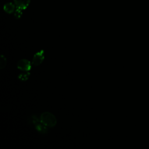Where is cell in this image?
Returning a JSON list of instances; mask_svg holds the SVG:
<instances>
[{
  "instance_id": "3957f363",
  "label": "cell",
  "mask_w": 149,
  "mask_h": 149,
  "mask_svg": "<svg viewBox=\"0 0 149 149\" xmlns=\"http://www.w3.org/2000/svg\"><path fill=\"white\" fill-rule=\"evenodd\" d=\"M17 67L20 70L23 72H28L31 68L30 62L26 59H22L19 60L17 63Z\"/></svg>"
},
{
  "instance_id": "6da1fadb",
  "label": "cell",
  "mask_w": 149,
  "mask_h": 149,
  "mask_svg": "<svg viewBox=\"0 0 149 149\" xmlns=\"http://www.w3.org/2000/svg\"><path fill=\"white\" fill-rule=\"evenodd\" d=\"M41 122L48 127H54L57 122L56 117L49 112H44L40 116Z\"/></svg>"
},
{
  "instance_id": "52a82bcc",
  "label": "cell",
  "mask_w": 149,
  "mask_h": 149,
  "mask_svg": "<svg viewBox=\"0 0 149 149\" xmlns=\"http://www.w3.org/2000/svg\"><path fill=\"white\" fill-rule=\"evenodd\" d=\"M29 76H30V73L28 72H26L25 73H20L18 76V78L21 81H26L27 80H28Z\"/></svg>"
},
{
  "instance_id": "9c48e42d",
  "label": "cell",
  "mask_w": 149,
  "mask_h": 149,
  "mask_svg": "<svg viewBox=\"0 0 149 149\" xmlns=\"http://www.w3.org/2000/svg\"><path fill=\"white\" fill-rule=\"evenodd\" d=\"M22 15V9L17 8L16 10L14 12V16L16 19H19Z\"/></svg>"
},
{
  "instance_id": "7a4b0ae2",
  "label": "cell",
  "mask_w": 149,
  "mask_h": 149,
  "mask_svg": "<svg viewBox=\"0 0 149 149\" xmlns=\"http://www.w3.org/2000/svg\"><path fill=\"white\" fill-rule=\"evenodd\" d=\"M29 122L34 125V128L41 134H46L48 132V127L45 126L37 116L33 115L29 118Z\"/></svg>"
},
{
  "instance_id": "8992f818",
  "label": "cell",
  "mask_w": 149,
  "mask_h": 149,
  "mask_svg": "<svg viewBox=\"0 0 149 149\" xmlns=\"http://www.w3.org/2000/svg\"><path fill=\"white\" fill-rule=\"evenodd\" d=\"M15 5L12 2H9L5 3L3 6V10L8 13H12L15 12Z\"/></svg>"
},
{
  "instance_id": "277c9868",
  "label": "cell",
  "mask_w": 149,
  "mask_h": 149,
  "mask_svg": "<svg viewBox=\"0 0 149 149\" xmlns=\"http://www.w3.org/2000/svg\"><path fill=\"white\" fill-rule=\"evenodd\" d=\"M44 59V52L43 50H41L36 52L32 59V64L34 66H38L43 62Z\"/></svg>"
},
{
  "instance_id": "ba28073f",
  "label": "cell",
  "mask_w": 149,
  "mask_h": 149,
  "mask_svg": "<svg viewBox=\"0 0 149 149\" xmlns=\"http://www.w3.org/2000/svg\"><path fill=\"white\" fill-rule=\"evenodd\" d=\"M6 65V59L4 55H1V61H0V68L2 69L5 67Z\"/></svg>"
},
{
  "instance_id": "5b68a950",
  "label": "cell",
  "mask_w": 149,
  "mask_h": 149,
  "mask_svg": "<svg viewBox=\"0 0 149 149\" xmlns=\"http://www.w3.org/2000/svg\"><path fill=\"white\" fill-rule=\"evenodd\" d=\"M30 3V0H14L16 7L22 10L26 9L29 6Z\"/></svg>"
}]
</instances>
